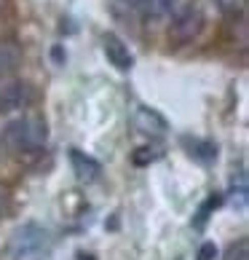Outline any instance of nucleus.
I'll return each mask as SVG.
<instances>
[{
	"label": "nucleus",
	"mask_w": 249,
	"mask_h": 260,
	"mask_svg": "<svg viewBox=\"0 0 249 260\" xmlns=\"http://www.w3.org/2000/svg\"><path fill=\"white\" fill-rule=\"evenodd\" d=\"M231 260H246V239H241L238 247L231 249Z\"/></svg>",
	"instance_id": "14"
},
{
	"label": "nucleus",
	"mask_w": 249,
	"mask_h": 260,
	"mask_svg": "<svg viewBox=\"0 0 249 260\" xmlns=\"http://www.w3.org/2000/svg\"><path fill=\"white\" fill-rule=\"evenodd\" d=\"M81 260H94L91 255H81Z\"/></svg>",
	"instance_id": "16"
},
{
	"label": "nucleus",
	"mask_w": 249,
	"mask_h": 260,
	"mask_svg": "<svg viewBox=\"0 0 249 260\" xmlns=\"http://www.w3.org/2000/svg\"><path fill=\"white\" fill-rule=\"evenodd\" d=\"M102 49H104V56H108V62L116 67V70L121 73H129L134 67V56L129 51V46L121 41V38L116 32H108L102 38Z\"/></svg>",
	"instance_id": "4"
},
{
	"label": "nucleus",
	"mask_w": 249,
	"mask_h": 260,
	"mask_svg": "<svg viewBox=\"0 0 249 260\" xmlns=\"http://www.w3.org/2000/svg\"><path fill=\"white\" fill-rule=\"evenodd\" d=\"M220 201H223V199H220V196H212V199H209V201H204V207L198 209V220H196V225H201V223H204V220L209 217V209H215V207H220Z\"/></svg>",
	"instance_id": "11"
},
{
	"label": "nucleus",
	"mask_w": 249,
	"mask_h": 260,
	"mask_svg": "<svg viewBox=\"0 0 249 260\" xmlns=\"http://www.w3.org/2000/svg\"><path fill=\"white\" fill-rule=\"evenodd\" d=\"M217 257V247L212 242H206V244H201L198 249V260H215Z\"/></svg>",
	"instance_id": "12"
},
{
	"label": "nucleus",
	"mask_w": 249,
	"mask_h": 260,
	"mask_svg": "<svg viewBox=\"0 0 249 260\" xmlns=\"http://www.w3.org/2000/svg\"><path fill=\"white\" fill-rule=\"evenodd\" d=\"M46 123L35 115H24V118H16L6 126L3 140L6 145L14 153H35L38 148H43L46 142Z\"/></svg>",
	"instance_id": "2"
},
{
	"label": "nucleus",
	"mask_w": 249,
	"mask_h": 260,
	"mask_svg": "<svg viewBox=\"0 0 249 260\" xmlns=\"http://www.w3.org/2000/svg\"><path fill=\"white\" fill-rule=\"evenodd\" d=\"M70 161H73V169H75V175H78V180H83V182L97 180L99 172H102L99 161H94L91 156H86V153L75 150V148L70 150Z\"/></svg>",
	"instance_id": "7"
},
{
	"label": "nucleus",
	"mask_w": 249,
	"mask_h": 260,
	"mask_svg": "<svg viewBox=\"0 0 249 260\" xmlns=\"http://www.w3.org/2000/svg\"><path fill=\"white\" fill-rule=\"evenodd\" d=\"M16 64H19V51H16V46H11V43H0V75L11 73Z\"/></svg>",
	"instance_id": "8"
},
{
	"label": "nucleus",
	"mask_w": 249,
	"mask_h": 260,
	"mask_svg": "<svg viewBox=\"0 0 249 260\" xmlns=\"http://www.w3.org/2000/svg\"><path fill=\"white\" fill-rule=\"evenodd\" d=\"M30 89H27V83H6L0 86V110H16V108H24L27 102H30Z\"/></svg>",
	"instance_id": "6"
},
{
	"label": "nucleus",
	"mask_w": 249,
	"mask_h": 260,
	"mask_svg": "<svg viewBox=\"0 0 249 260\" xmlns=\"http://www.w3.org/2000/svg\"><path fill=\"white\" fill-rule=\"evenodd\" d=\"M220 8L228 11V14H236V11L244 8V0H220Z\"/></svg>",
	"instance_id": "13"
},
{
	"label": "nucleus",
	"mask_w": 249,
	"mask_h": 260,
	"mask_svg": "<svg viewBox=\"0 0 249 260\" xmlns=\"http://www.w3.org/2000/svg\"><path fill=\"white\" fill-rule=\"evenodd\" d=\"M134 126H137L142 134H150V137H161V134H166L169 129V123L166 118L161 115L158 110H153V108H137L134 110Z\"/></svg>",
	"instance_id": "5"
},
{
	"label": "nucleus",
	"mask_w": 249,
	"mask_h": 260,
	"mask_svg": "<svg viewBox=\"0 0 249 260\" xmlns=\"http://www.w3.org/2000/svg\"><path fill=\"white\" fill-rule=\"evenodd\" d=\"M51 255V234L38 223H24L14 231L8 242L11 260H49Z\"/></svg>",
	"instance_id": "1"
},
{
	"label": "nucleus",
	"mask_w": 249,
	"mask_h": 260,
	"mask_svg": "<svg viewBox=\"0 0 249 260\" xmlns=\"http://www.w3.org/2000/svg\"><path fill=\"white\" fill-rule=\"evenodd\" d=\"M123 3H131V6H139V0H123Z\"/></svg>",
	"instance_id": "15"
},
{
	"label": "nucleus",
	"mask_w": 249,
	"mask_h": 260,
	"mask_svg": "<svg viewBox=\"0 0 249 260\" xmlns=\"http://www.w3.org/2000/svg\"><path fill=\"white\" fill-rule=\"evenodd\" d=\"M139 6L145 8L148 16H164L177 6V0H139Z\"/></svg>",
	"instance_id": "9"
},
{
	"label": "nucleus",
	"mask_w": 249,
	"mask_h": 260,
	"mask_svg": "<svg viewBox=\"0 0 249 260\" xmlns=\"http://www.w3.org/2000/svg\"><path fill=\"white\" fill-rule=\"evenodd\" d=\"M231 201H233V207H238V209L246 207V177L244 175H241V180H238V188L236 185L231 188Z\"/></svg>",
	"instance_id": "10"
},
{
	"label": "nucleus",
	"mask_w": 249,
	"mask_h": 260,
	"mask_svg": "<svg viewBox=\"0 0 249 260\" xmlns=\"http://www.w3.org/2000/svg\"><path fill=\"white\" fill-rule=\"evenodd\" d=\"M201 30H204V11H201V6H196V3H188V6H183L174 16H171L169 41L174 46L193 43L196 38L201 35Z\"/></svg>",
	"instance_id": "3"
}]
</instances>
